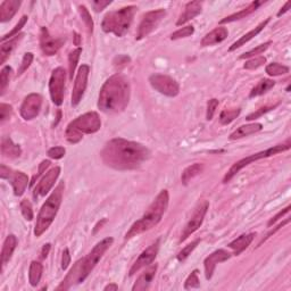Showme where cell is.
<instances>
[{"label": "cell", "mask_w": 291, "mask_h": 291, "mask_svg": "<svg viewBox=\"0 0 291 291\" xmlns=\"http://www.w3.org/2000/svg\"><path fill=\"white\" fill-rule=\"evenodd\" d=\"M50 248H51L50 243H47V245L44 246V248H42V251H41V257L42 258H46L47 256H48L49 251H50Z\"/></svg>", "instance_id": "56"}, {"label": "cell", "mask_w": 291, "mask_h": 291, "mask_svg": "<svg viewBox=\"0 0 291 291\" xmlns=\"http://www.w3.org/2000/svg\"><path fill=\"white\" fill-rule=\"evenodd\" d=\"M60 174V167L56 166L54 168H51L50 171H48L44 175V177L40 180V182L38 183L33 196L35 198H39V197H45L48 192L50 191L51 188L54 187L56 180L58 179V176Z\"/></svg>", "instance_id": "17"}, {"label": "cell", "mask_w": 291, "mask_h": 291, "mask_svg": "<svg viewBox=\"0 0 291 291\" xmlns=\"http://www.w3.org/2000/svg\"><path fill=\"white\" fill-rule=\"evenodd\" d=\"M130 101V84L122 75H113L101 87L98 108L105 114L123 112Z\"/></svg>", "instance_id": "2"}, {"label": "cell", "mask_w": 291, "mask_h": 291, "mask_svg": "<svg viewBox=\"0 0 291 291\" xmlns=\"http://www.w3.org/2000/svg\"><path fill=\"white\" fill-rule=\"evenodd\" d=\"M42 272H44V266H42L41 263L33 261L30 264V270H29V281L32 287H37L39 284Z\"/></svg>", "instance_id": "34"}, {"label": "cell", "mask_w": 291, "mask_h": 291, "mask_svg": "<svg viewBox=\"0 0 291 291\" xmlns=\"http://www.w3.org/2000/svg\"><path fill=\"white\" fill-rule=\"evenodd\" d=\"M290 208H291V206H287V207H285L284 209H282V210H280V212L275 215V216H273L272 217L270 221H269V223H267V227H272V225H273L275 222H278V221L280 220V219H282L285 214H288L289 212H290Z\"/></svg>", "instance_id": "52"}, {"label": "cell", "mask_w": 291, "mask_h": 291, "mask_svg": "<svg viewBox=\"0 0 291 291\" xmlns=\"http://www.w3.org/2000/svg\"><path fill=\"white\" fill-rule=\"evenodd\" d=\"M157 269H158L157 264L149 265L147 269H146L143 273L139 276L137 282H135L132 287V290L133 291H142V290L148 289L150 283L153 282L155 275H156Z\"/></svg>", "instance_id": "20"}, {"label": "cell", "mask_w": 291, "mask_h": 291, "mask_svg": "<svg viewBox=\"0 0 291 291\" xmlns=\"http://www.w3.org/2000/svg\"><path fill=\"white\" fill-rule=\"evenodd\" d=\"M204 170V164H200V163H196V164H192V165L188 166L185 171L182 172V175H181V181L185 186H187L188 183H189L194 177H196L197 175H199L201 172Z\"/></svg>", "instance_id": "32"}, {"label": "cell", "mask_w": 291, "mask_h": 291, "mask_svg": "<svg viewBox=\"0 0 291 291\" xmlns=\"http://www.w3.org/2000/svg\"><path fill=\"white\" fill-rule=\"evenodd\" d=\"M100 155L102 162L107 166L125 171L133 170L141 165L150 157V152L141 143L123 138H116L105 144Z\"/></svg>", "instance_id": "1"}, {"label": "cell", "mask_w": 291, "mask_h": 291, "mask_svg": "<svg viewBox=\"0 0 291 291\" xmlns=\"http://www.w3.org/2000/svg\"><path fill=\"white\" fill-rule=\"evenodd\" d=\"M274 107H275V106H266V107H264V108H261L260 111L256 112V113H251V114H249V115H248V116L246 117V120H247V121L256 120V119H258V117H261L263 114H265V113L270 112L271 110H273Z\"/></svg>", "instance_id": "51"}, {"label": "cell", "mask_w": 291, "mask_h": 291, "mask_svg": "<svg viewBox=\"0 0 291 291\" xmlns=\"http://www.w3.org/2000/svg\"><path fill=\"white\" fill-rule=\"evenodd\" d=\"M27 16H23L20 21H18L17 24L15 25V27L11 31V32H8L7 34H5L3 38H2V42H5L7 39H9V38H12L14 35H18V32H20L23 27H24V25L26 24V22H27Z\"/></svg>", "instance_id": "42"}, {"label": "cell", "mask_w": 291, "mask_h": 291, "mask_svg": "<svg viewBox=\"0 0 291 291\" xmlns=\"http://www.w3.org/2000/svg\"><path fill=\"white\" fill-rule=\"evenodd\" d=\"M219 104H220V101L217 99H215V98H213V99H210L208 101V104H207V114H206V119H207L208 121H210V120L213 119V116L215 114V111H216Z\"/></svg>", "instance_id": "50"}, {"label": "cell", "mask_w": 291, "mask_h": 291, "mask_svg": "<svg viewBox=\"0 0 291 291\" xmlns=\"http://www.w3.org/2000/svg\"><path fill=\"white\" fill-rule=\"evenodd\" d=\"M33 54L32 53H26L24 55V57H23L22 59V64H21V66L20 68H18V71H17V75H22L23 73H24L27 68L30 67V65L32 64V62H33Z\"/></svg>", "instance_id": "47"}, {"label": "cell", "mask_w": 291, "mask_h": 291, "mask_svg": "<svg viewBox=\"0 0 291 291\" xmlns=\"http://www.w3.org/2000/svg\"><path fill=\"white\" fill-rule=\"evenodd\" d=\"M12 71L13 69L11 66H5L2 69V73H0V91H2V93H4L5 89H6V87L8 86Z\"/></svg>", "instance_id": "45"}, {"label": "cell", "mask_w": 291, "mask_h": 291, "mask_svg": "<svg viewBox=\"0 0 291 291\" xmlns=\"http://www.w3.org/2000/svg\"><path fill=\"white\" fill-rule=\"evenodd\" d=\"M50 165V162L49 161H44L41 164H40V166H39V172H38V174L33 176V180H32V182L30 183V186L32 187L35 183V181L39 179V177L44 174V172H46V168H48Z\"/></svg>", "instance_id": "53"}, {"label": "cell", "mask_w": 291, "mask_h": 291, "mask_svg": "<svg viewBox=\"0 0 291 291\" xmlns=\"http://www.w3.org/2000/svg\"><path fill=\"white\" fill-rule=\"evenodd\" d=\"M263 4H264V2H252L249 6L246 7L245 9H242V11H240V12H238L236 14H232V15L223 18V20L221 21L220 23L221 24H225V23H231L234 21L241 20V18H246L248 15H250L251 13H254L256 9Z\"/></svg>", "instance_id": "28"}, {"label": "cell", "mask_w": 291, "mask_h": 291, "mask_svg": "<svg viewBox=\"0 0 291 291\" xmlns=\"http://www.w3.org/2000/svg\"><path fill=\"white\" fill-rule=\"evenodd\" d=\"M63 39H55L49 34L46 27H41L40 31V47L42 53L46 56H54L57 54L60 47L63 46Z\"/></svg>", "instance_id": "18"}, {"label": "cell", "mask_w": 291, "mask_h": 291, "mask_svg": "<svg viewBox=\"0 0 291 291\" xmlns=\"http://www.w3.org/2000/svg\"><path fill=\"white\" fill-rule=\"evenodd\" d=\"M195 32V27L192 25H188L182 27V29L175 31L174 33L171 35V40H177V39H182V38H188L194 34Z\"/></svg>", "instance_id": "43"}, {"label": "cell", "mask_w": 291, "mask_h": 291, "mask_svg": "<svg viewBox=\"0 0 291 291\" xmlns=\"http://www.w3.org/2000/svg\"><path fill=\"white\" fill-rule=\"evenodd\" d=\"M256 234L249 233V234H242L237 239H234L232 242L229 243V248H231L233 250V254L236 256H239L243 250H246L248 247L250 246V243L254 240Z\"/></svg>", "instance_id": "25"}, {"label": "cell", "mask_w": 291, "mask_h": 291, "mask_svg": "<svg viewBox=\"0 0 291 291\" xmlns=\"http://www.w3.org/2000/svg\"><path fill=\"white\" fill-rule=\"evenodd\" d=\"M201 9H203V3H200V2L188 3L186 5L185 12L181 14V16L179 17V20H177L176 22V25L186 24L187 22H189L192 20V18L198 16L201 13Z\"/></svg>", "instance_id": "21"}, {"label": "cell", "mask_w": 291, "mask_h": 291, "mask_svg": "<svg viewBox=\"0 0 291 291\" xmlns=\"http://www.w3.org/2000/svg\"><path fill=\"white\" fill-rule=\"evenodd\" d=\"M0 176H2V179L8 180L12 183L14 195L17 197H21L24 194L25 189L27 188V186H29V177H27L25 173L20 171H14L12 168L4 165V164L0 166Z\"/></svg>", "instance_id": "10"}, {"label": "cell", "mask_w": 291, "mask_h": 291, "mask_svg": "<svg viewBox=\"0 0 291 291\" xmlns=\"http://www.w3.org/2000/svg\"><path fill=\"white\" fill-rule=\"evenodd\" d=\"M290 140H288L287 143H283V144H276L274 147H271L269 149L264 150V152H261V153H257L254 155H250V156H248L246 158H242L240 161H238L237 163H234L233 165L231 166V168L228 171L227 174H225L224 179H223V183H228L229 181H231V179L233 176H236L239 172H240L243 167H246L249 165V164L254 163L258 159H262V158H267V157H271V156H274V155H278L280 153H283V152H287V150L290 149Z\"/></svg>", "instance_id": "7"}, {"label": "cell", "mask_w": 291, "mask_h": 291, "mask_svg": "<svg viewBox=\"0 0 291 291\" xmlns=\"http://www.w3.org/2000/svg\"><path fill=\"white\" fill-rule=\"evenodd\" d=\"M81 275H82V260L75 263L73 269L69 271L66 278L63 281V283L59 285L58 290L60 289H69L74 283H81Z\"/></svg>", "instance_id": "24"}, {"label": "cell", "mask_w": 291, "mask_h": 291, "mask_svg": "<svg viewBox=\"0 0 291 291\" xmlns=\"http://www.w3.org/2000/svg\"><path fill=\"white\" fill-rule=\"evenodd\" d=\"M232 255L230 254L229 251L224 249H219L216 251H214L213 254H210L208 257L205 258L204 266H205V275L206 279L210 280L213 276V273L215 271V267L219 264V263H222L230 260V257Z\"/></svg>", "instance_id": "19"}, {"label": "cell", "mask_w": 291, "mask_h": 291, "mask_svg": "<svg viewBox=\"0 0 291 291\" xmlns=\"http://www.w3.org/2000/svg\"><path fill=\"white\" fill-rule=\"evenodd\" d=\"M265 71L270 77H280V75L288 74L290 69L288 66H285V65H282L280 63H271L267 65Z\"/></svg>", "instance_id": "35"}, {"label": "cell", "mask_w": 291, "mask_h": 291, "mask_svg": "<svg viewBox=\"0 0 291 291\" xmlns=\"http://www.w3.org/2000/svg\"><path fill=\"white\" fill-rule=\"evenodd\" d=\"M23 37H24V34L20 33L18 35L14 37L13 39H11L8 42H3L2 47H0V64H4L6 62L7 58L13 53V50L16 48L18 42L23 39Z\"/></svg>", "instance_id": "29"}, {"label": "cell", "mask_w": 291, "mask_h": 291, "mask_svg": "<svg viewBox=\"0 0 291 291\" xmlns=\"http://www.w3.org/2000/svg\"><path fill=\"white\" fill-rule=\"evenodd\" d=\"M137 9V6H128L107 13L101 23L102 31L116 37H123L132 24Z\"/></svg>", "instance_id": "6"}, {"label": "cell", "mask_w": 291, "mask_h": 291, "mask_svg": "<svg viewBox=\"0 0 291 291\" xmlns=\"http://www.w3.org/2000/svg\"><path fill=\"white\" fill-rule=\"evenodd\" d=\"M2 154L5 157L17 158L21 156L22 150L20 146L14 143L11 138L4 137L2 140Z\"/></svg>", "instance_id": "30"}, {"label": "cell", "mask_w": 291, "mask_h": 291, "mask_svg": "<svg viewBox=\"0 0 291 291\" xmlns=\"http://www.w3.org/2000/svg\"><path fill=\"white\" fill-rule=\"evenodd\" d=\"M240 108H233V110H224L220 114V122L223 125H228L233 122L237 117L240 115Z\"/></svg>", "instance_id": "37"}, {"label": "cell", "mask_w": 291, "mask_h": 291, "mask_svg": "<svg viewBox=\"0 0 291 291\" xmlns=\"http://www.w3.org/2000/svg\"><path fill=\"white\" fill-rule=\"evenodd\" d=\"M12 113H13V108L11 105L8 104H0V122L4 123L5 121H7L9 117L12 116Z\"/></svg>", "instance_id": "48"}, {"label": "cell", "mask_w": 291, "mask_h": 291, "mask_svg": "<svg viewBox=\"0 0 291 291\" xmlns=\"http://www.w3.org/2000/svg\"><path fill=\"white\" fill-rule=\"evenodd\" d=\"M65 153H66V150L64 147H53L48 150L47 155L53 159H60L65 156Z\"/></svg>", "instance_id": "49"}, {"label": "cell", "mask_w": 291, "mask_h": 291, "mask_svg": "<svg viewBox=\"0 0 291 291\" xmlns=\"http://www.w3.org/2000/svg\"><path fill=\"white\" fill-rule=\"evenodd\" d=\"M158 250H159V240L154 242L153 245H150L147 249H144L141 254H140L138 260L134 262V264L132 265V267H131L129 275L132 276L137 273V272L143 269V267L149 266L150 264H152V263L155 261V258L157 257Z\"/></svg>", "instance_id": "16"}, {"label": "cell", "mask_w": 291, "mask_h": 291, "mask_svg": "<svg viewBox=\"0 0 291 291\" xmlns=\"http://www.w3.org/2000/svg\"><path fill=\"white\" fill-rule=\"evenodd\" d=\"M290 5H291V3H290V2H287V3H285L284 6H283L282 8H281V11L278 13V16H279V17H280L281 15H283L284 13H287V12L289 11V8H290Z\"/></svg>", "instance_id": "57"}, {"label": "cell", "mask_w": 291, "mask_h": 291, "mask_svg": "<svg viewBox=\"0 0 291 291\" xmlns=\"http://www.w3.org/2000/svg\"><path fill=\"white\" fill-rule=\"evenodd\" d=\"M271 21V18H267V20H265V21H263L262 23H260V24H258L255 29H252L251 31H249L248 32V33H246L245 35H242L240 39H239L238 41H236L234 42V44L230 47L229 48V51H233V50H236V49H238V48H240L241 46H243L245 44H247L248 41H250L252 38H255L257 34H260L261 32L264 30V27L269 24V22Z\"/></svg>", "instance_id": "26"}, {"label": "cell", "mask_w": 291, "mask_h": 291, "mask_svg": "<svg viewBox=\"0 0 291 291\" xmlns=\"http://www.w3.org/2000/svg\"><path fill=\"white\" fill-rule=\"evenodd\" d=\"M208 207H209V203L207 200H204L203 203H200L198 206H197V208L195 209L194 214H192L191 219L189 220V222L187 223L185 229H183L181 238H180L181 242L185 241L186 239L189 238L192 233H195L197 230L201 227L206 214H207Z\"/></svg>", "instance_id": "13"}, {"label": "cell", "mask_w": 291, "mask_h": 291, "mask_svg": "<svg viewBox=\"0 0 291 291\" xmlns=\"http://www.w3.org/2000/svg\"><path fill=\"white\" fill-rule=\"evenodd\" d=\"M89 73H90V67H89L86 64L82 65V66L79 68L77 78H75V81H74V88H73V92H72V106L73 107L78 106L80 104V101L82 100L84 91H86V89H87Z\"/></svg>", "instance_id": "14"}, {"label": "cell", "mask_w": 291, "mask_h": 291, "mask_svg": "<svg viewBox=\"0 0 291 291\" xmlns=\"http://www.w3.org/2000/svg\"><path fill=\"white\" fill-rule=\"evenodd\" d=\"M272 42L271 41H267L265 44H263L261 46H257L256 48L251 49L250 51H248V53H245L243 55L240 56V59H246V58H251V57H255L257 55H261L264 53V51L267 50V48L271 46Z\"/></svg>", "instance_id": "39"}, {"label": "cell", "mask_w": 291, "mask_h": 291, "mask_svg": "<svg viewBox=\"0 0 291 291\" xmlns=\"http://www.w3.org/2000/svg\"><path fill=\"white\" fill-rule=\"evenodd\" d=\"M21 4L18 0H5L0 5V21L3 23L11 21L21 7Z\"/></svg>", "instance_id": "23"}, {"label": "cell", "mask_w": 291, "mask_h": 291, "mask_svg": "<svg viewBox=\"0 0 291 291\" xmlns=\"http://www.w3.org/2000/svg\"><path fill=\"white\" fill-rule=\"evenodd\" d=\"M168 201H170V196H168L167 190H162L155 200L146 210L143 216L137 222H134L132 227L125 234V240L137 237L146 231H149L150 229L156 227L161 222L164 213L166 212L168 207Z\"/></svg>", "instance_id": "3"}, {"label": "cell", "mask_w": 291, "mask_h": 291, "mask_svg": "<svg viewBox=\"0 0 291 291\" xmlns=\"http://www.w3.org/2000/svg\"><path fill=\"white\" fill-rule=\"evenodd\" d=\"M42 106V97L39 93H31L23 100L20 113L25 121H31L39 115Z\"/></svg>", "instance_id": "15"}, {"label": "cell", "mask_w": 291, "mask_h": 291, "mask_svg": "<svg viewBox=\"0 0 291 291\" xmlns=\"http://www.w3.org/2000/svg\"><path fill=\"white\" fill-rule=\"evenodd\" d=\"M114 242L113 238H105L104 240L98 242L95 248L89 252L87 257L82 260V275H81V282L88 278V275L91 273V271L95 269L96 265L99 263L101 257L104 256L105 252L110 249V247Z\"/></svg>", "instance_id": "8"}, {"label": "cell", "mask_w": 291, "mask_h": 291, "mask_svg": "<svg viewBox=\"0 0 291 291\" xmlns=\"http://www.w3.org/2000/svg\"><path fill=\"white\" fill-rule=\"evenodd\" d=\"M105 290H110V291H116V290H119V285L115 284V283H111L108 285H106L105 287Z\"/></svg>", "instance_id": "58"}, {"label": "cell", "mask_w": 291, "mask_h": 291, "mask_svg": "<svg viewBox=\"0 0 291 291\" xmlns=\"http://www.w3.org/2000/svg\"><path fill=\"white\" fill-rule=\"evenodd\" d=\"M263 129V125L261 123H251L247 125H241L239 128L230 134V140H237L248 137V135L255 134L257 132H260Z\"/></svg>", "instance_id": "27"}, {"label": "cell", "mask_w": 291, "mask_h": 291, "mask_svg": "<svg viewBox=\"0 0 291 291\" xmlns=\"http://www.w3.org/2000/svg\"><path fill=\"white\" fill-rule=\"evenodd\" d=\"M82 54V48H77L69 53L68 56V71H69V79H73V74L75 73V68L78 66L80 55Z\"/></svg>", "instance_id": "36"}, {"label": "cell", "mask_w": 291, "mask_h": 291, "mask_svg": "<svg viewBox=\"0 0 291 291\" xmlns=\"http://www.w3.org/2000/svg\"><path fill=\"white\" fill-rule=\"evenodd\" d=\"M66 71L63 67L55 68L49 80V92L51 100L56 106H60L64 100Z\"/></svg>", "instance_id": "9"}, {"label": "cell", "mask_w": 291, "mask_h": 291, "mask_svg": "<svg viewBox=\"0 0 291 291\" xmlns=\"http://www.w3.org/2000/svg\"><path fill=\"white\" fill-rule=\"evenodd\" d=\"M165 15H166L165 9H162V8L156 9V11L146 13L142 17L141 23H140V25H139L138 33H137V37H135V39L141 40L144 37H147L149 33H152V32L159 25V23L162 22V20Z\"/></svg>", "instance_id": "12"}, {"label": "cell", "mask_w": 291, "mask_h": 291, "mask_svg": "<svg viewBox=\"0 0 291 291\" xmlns=\"http://www.w3.org/2000/svg\"><path fill=\"white\" fill-rule=\"evenodd\" d=\"M200 287V282H199V278H198V271L195 270L191 272V274L188 276V279L185 282V289L189 290V289H195V288H199Z\"/></svg>", "instance_id": "41"}, {"label": "cell", "mask_w": 291, "mask_h": 291, "mask_svg": "<svg viewBox=\"0 0 291 291\" xmlns=\"http://www.w3.org/2000/svg\"><path fill=\"white\" fill-rule=\"evenodd\" d=\"M228 35H229L228 29H225L223 26L216 27V29H214L212 32H209V33H207L203 38V40H201V46L209 47L221 44V42L227 39Z\"/></svg>", "instance_id": "22"}, {"label": "cell", "mask_w": 291, "mask_h": 291, "mask_svg": "<svg viewBox=\"0 0 291 291\" xmlns=\"http://www.w3.org/2000/svg\"><path fill=\"white\" fill-rule=\"evenodd\" d=\"M199 242H200V239H197V240L189 243V245L183 248L179 254H177V261L185 262L187 258L191 255V252L195 250V248L199 245Z\"/></svg>", "instance_id": "38"}, {"label": "cell", "mask_w": 291, "mask_h": 291, "mask_svg": "<svg viewBox=\"0 0 291 291\" xmlns=\"http://www.w3.org/2000/svg\"><path fill=\"white\" fill-rule=\"evenodd\" d=\"M265 63H266V58L263 57V56H260V57H254L249 60H247L245 65H243V68L252 71V69H257L258 67L263 66Z\"/></svg>", "instance_id": "46"}, {"label": "cell", "mask_w": 291, "mask_h": 291, "mask_svg": "<svg viewBox=\"0 0 291 291\" xmlns=\"http://www.w3.org/2000/svg\"><path fill=\"white\" fill-rule=\"evenodd\" d=\"M152 87L167 97H175L179 95L180 86L174 79L164 74H154L149 78Z\"/></svg>", "instance_id": "11"}, {"label": "cell", "mask_w": 291, "mask_h": 291, "mask_svg": "<svg viewBox=\"0 0 291 291\" xmlns=\"http://www.w3.org/2000/svg\"><path fill=\"white\" fill-rule=\"evenodd\" d=\"M112 4L111 0H108V2H102V0H100V2H92L91 5H92V8L95 9V12H101V11H104V9L107 7V6H110V5Z\"/></svg>", "instance_id": "54"}, {"label": "cell", "mask_w": 291, "mask_h": 291, "mask_svg": "<svg viewBox=\"0 0 291 291\" xmlns=\"http://www.w3.org/2000/svg\"><path fill=\"white\" fill-rule=\"evenodd\" d=\"M21 212L23 214V216L26 221H32L33 220V209H32V205L27 199H23L20 204Z\"/></svg>", "instance_id": "44"}, {"label": "cell", "mask_w": 291, "mask_h": 291, "mask_svg": "<svg viewBox=\"0 0 291 291\" xmlns=\"http://www.w3.org/2000/svg\"><path fill=\"white\" fill-rule=\"evenodd\" d=\"M275 86V82L273 80H270V79H263L261 80L260 82H258L256 86L251 89L250 91V98H254V97H258V96H262L266 93L269 90H271L272 88Z\"/></svg>", "instance_id": "33"}, {"label": "cell", "mask_w": 291, "mask_h": 291, "mask_svg": "<svg viewBox=\"0 0 291 291\" xmlns=\"http://www.w3.org/2000/svg\"><path fill=\"white\" fill-rule=\"evenodd\" d=\"M101 128L100 117L96 112H88L77 117L67 125L66 139L69 143H78L82 140L84 134H93Z\"/></svg>", "instance_id": "5"}, {"label": "cell", "mask_w": 291, "mask_h": 291, "mask_svg": "<svg viewBox=\"0 0 291 291\" xmlns=\"http://www.w3.org/2000/svg\"><path fill=\"white\" fill-rule=\"evenodd\" d=\"M79 12L81 14V17H82V21L84 22V24H86L87 29L89 31V33H92L93 32V22H92V18L90 13L87 9L86 6H79Z\"/></svg>", "instance_id": "40"}, {"label": "cell", "mask_w": 291, "mask_h": 291, "mask_svg": "<svg viewBox=\"0 0 291 291\" xmlns=\"http://www.w3.org/2000/svg\"><path fill=\"white\" fill-rule=\"evenodd\" d=\"M17 246V239L14 234H9L4 242L3 249H2V264L5 266L12 258L14 250L16 249Z\"/></svg>", "instance_id": "31"}, {"label": "cell", "mask_w": 291, "mask_h": 291, "mask_svg": "<svg viewBox=\"0 0 291 291\" xmlns=\"http://www.w3.org/2000/svg\"><path fill=\"white\" fill-rule=\"evenodd\" d=\"M64 188V182H60L57 188L53 191V194L48 197V199L42 205L40 212L38 214L37 223L34 227L35 237H41L48 230L51 223L54 222L60 207V204H62Z\"/></svg>", "instance_id": "4"}, {"label": "cell", "mask_w": 291, "mask_h": 291, "mask_svg": "<svg viewBox=\"0 0 291 291\" xmlns=\"http://www.w3.org/2000/svg\"><path fill=\"white\" fill-rule=\"evenodd\" d=\"M69 263H71V255H69L68 248H65L63 251V257H62V269L65 271L68 267Z\"/></svg>", "instance_id": "55"}]
</instances>
